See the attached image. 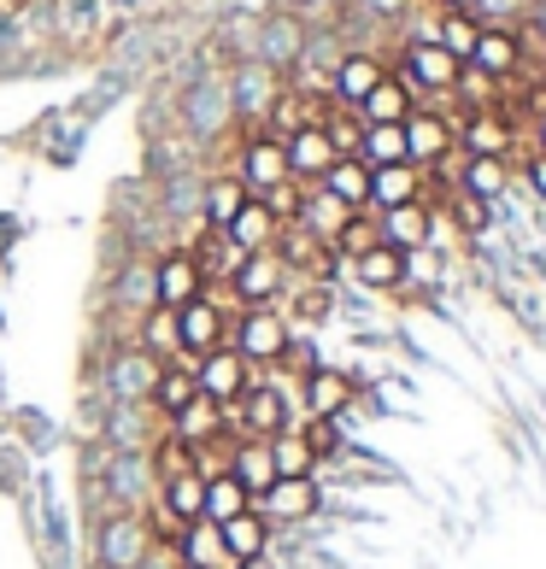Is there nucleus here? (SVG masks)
Segmentation results:
<instances>
[{
    "label": "nucleus",
    "mask_w": 546,
    "mask_h": 569,
    "mask_svg": "<svg viewBox=\"0 0 546 569\" xmlns=\"http://www.w3.org/2000/svg\"><path fill=\"white\" fill-rule=\"evenodd\" d=\"M458 71H465V66H458V59L440 48L435 36L406 41V48H400V66H394V77H400L417 100H424V94H453V89H458Z\"/></svg>",
    "instance_id": "1"
},
{
    "label": "nucleus",
    "mask_w": 546,
    "mask_h": 569,
    "mask_svg": "<svg viewBox=\"0 0 546 569\" xmlns=\"http://www.w3.org/2000/svg\"><path fill=\"white\" fill-rule=\"evenodd\" d=\"M288 335H294V323L282 318L277 306H254V311H241V318H229V347H236L247 365H259V370L282 358Z\"/></svg>",
    "instance_id": "2"
},
{
    "label": "nucleus",
    "mask_w": 546,
    "mask_h": 569,
    "mask_svg": "<svg viewBox=\"0 0 546 569\" xmlns=\"http://www.w3.org/2000/svg\"><path fill=\"white\" fill-rule=\"evenodd\" d=\"M195 382H200V393H206V399H218V406H236V399H241L247 388H265L270 376H265L259 365H247V358H241L236 347H218V352L195 358Z\"/></svg>",
    "instance_id": "3"
},
{
    "label": "nucleus",
    "mask_w": 546,
    "mask_h": 569,
    "mask_svg": "<svg viewBox=\"0 0 546 569\" xmlns=\"http://www.w3.org/2000/svg\"><path fill=\"white\" fill-rule=\"evenodd\" d=\"M236 177L247 182V194H270L277 182H288V153H282V141H277V136H265L259 123H241Z\"/></svg>",
    "instance_id": "4"
},
{
    "label": "nucleus",
    "mask_w": 546,
    "mask_h": 569,
    "mask_svg": "<svg viewBox=\"0 0 546 569\" xmlns=\"http://www.w3.org/2000/svg\"><path fill=\"white\" fill-rule=\"evenodd\" d=\"M270 252H277V264L288 270V277H300V282H329L335 264H341V259H335V247L318 241L306 223H282V229H277V247H270Z\"/></svg>",
    "instance_id": "5"
},
{
    "label": "nucleus",
    "mask_w": 546,
    "mask_h": 569,
    "mask_svg": "<svg viewBox=\"0 0 546 569\" xmlns=\"http://www.w3.org/2000/svg\"><path fill=\"white\" fill-rule=\"evenodd\" d=\"M224 282H229L241 311H254V306H277V293L288 288V270L277 264V252H241Z\"/></svg>",
    "instance_id": "6"
},
{
    "label": "nucleus",
    "mask_w": 546,
    "mask_h": 569,
    "mask_svg": "<svg viewBox=\"0 0 546 569\" xmlns=\"http://www.w3.org/2000/svg\"><path fill=\"white\" fill-rule=\"evenodd\" d=\"M177 341H182V352H177V358H206V352L229 347V311L212 300V293L188 300V306L177 311Z\"/></svg>",
    "instance_id": "7"
},
{
    "label": "nucleus",
    "mask_w": 546,
    "mask_h": 569,
    "mask_svg": "<svg viewBox=\"0 0 546 569\" xmlns=\"http://www.w3.org/2000/svg\"><path fill=\"white\" fill-rule=\"evenodd\" d=\"M458 153V130H453V118L440 112V107H417L406 118V159L417 164V171H435L440 159H453Z\"/></svg>",
    "instance_id": "8"
},
{
    "label": "nucleus",
    "mask_w": 546,
    "mask_h": 569,
    "mask_svg": "<svg viewBox=\"0 0 546 569\" xmlns=\"http://www.w3.org/2000/svg\"><path fill=\"white\" fill-rule=\"evenodd\" d=\"M147 288H153V306H165V311H182L188 300H200L206 293V277L195 270V259L177 247V252H165V259L153 264V277H147Z\"/></svg>",
    "instance_id": "9"
},
{
    "label": "nucleus",
    "mask_w": 546,
    "mask_h": 569,
    "mask_svg": "<svg viewBox=\"0 0 546 569\" xmlns=\"http://www.w3.org/2000/svg\"><path fill=\"white\" fill-rule=\"evenodd\" d=\"M153 558V540H147V522L130 511H112V522L100 529V563L107 569H141Z\"/></svg>",
    "instance_id": "10"
},
{
    "label": "nucleus",
    "mask_w": 546,
    "mask_h": 569,
    "mask_svg": "<svg viewBox=\"0 0 546 569\" xmlns=\"http://www.w3.org/2000/svg\"><path fill=\"white\" fill-rule=\"evenodd\" d=\"M165 429H171L182 447H212V440H229V406L195 393L177 417H165Z\"/></svg>",
    "instance_id": "11"
},
{
    "label": "nucleus",
    "mask_w": 546,
    "mask_h": 569,
    "mask_svg": "<svg viewBox=\"0 0 546 569\" xmlns=\"http://www.w3.org/2000/svg\"><path fill=\"white\" fill-rule=\"evenodd\" d=\"M470 71L494 77V82H512L523 71V53H517V24H482L476 36V53H470Z\"/></svg>",
    "instance_id": "12"
},
{
    "label": "nucleus",
    "mask_w": 546,
    "mask_h": 569,
    "mask_svg": "<svg viewBox=\"0 0 546 569\" xmlns=\"http://www.w3.org/2000/svg\"><path fill=\"white\" fill-rule=\"evenodd\" d=\"M388 77V66L376 53H365V48H353V53H341L335 59V71H329V94L341 100V107H359V100L376 89V82Z\"/></svg>",
    "instance_id": "13"
},
{
    "label": "nucleus",
    "mask_w": 546,
    "mask_h": 569,
    "mask_svg": "<svg viewBox=\"0 0 546 569\" xmlns=\"http://www.w3.org/2000/svg\"><path fill=\"white\" fill-rule=\"evenodd\" d=\"M254 511L265 522H306L318 511V481L311 476H288V481H270V493L254 499Z\"/></svg>",
    "instance_id": "14"
},
{
    "label": "nucleus",
    "mask_w": 546,
    "mask_h": 569,
    "mask_svg": "<svg viewBox=\"0 0 546 569\" xmlns=\"http://www.w3.org/2000/svg\"><path fill=\"white\" fill-rule=\"evenodd\" d=\"M195 393H200V382H195V358H165L159 376H153V393H147V411H153L159 423H165V417H177Z\"/></svg>",
    "instance_id": "15"
},
{
    "label": "nucleus",
    "mask_w": 546,
    "mask_h": 569,
    "mask_svg": "<svg viewBox=\"0 0 546 569\" xmlns=\"http://www.w3.org/2000/svg\"><path fill=\"white\" fill-rule=\"evenodd\" d=\"M282 153H288V177L294 182H318L329 164H335V147L324 136V123H306V130H294L282 141Z\"/></svg>",
    "instance_id": "16"
},
{
    "label": "nucleus",
    "mask_w": 546,
    "mask_h": 569,
    "mask_svg": "<svg viewBox=\"0 0 546 569\" xmlns=\"http://www.w3.org/2000/svg\"><path fill=\"white\" fill-rule=\"evenodd\" d=\"M376 223H383V241H388L394 252H417V247L435 241V212H429L424 200L394 206V212H376Z\"/></svg>",
    "instance_id": "17"
},
{
    "label": "nucleus",
    "mask_w": 546,
    "mask_h": 569,
    "mask_svg": "<svg viewBox=\"0 0 546 569\" xmlns=\"http://www.w3.org/2000/svg\"><path fill=\"white\" fill-rule=\"evenodd\" d=\"M353 406V376L347 370H329V365H318L300 382V411L306 417H341Z\"/></svg>",
    "instance_id": "18"
},
{
    "label": "nucleus",
    "mask_w": 546,
    "mask_h": 569,
    "mask_svg": "<svg viewBox=\"0 0 546 569\" xmlns=\"http://www.w3.org/2000/svg\"><path fill=\"white\" fill-rule=\"evenodd\" d=\"M458 141H465V153H488V159H512V118L506 112H494V107H482L470 112L465 123H458Z\"/></svg>",
    "instance_id": "19"
},
{
    "label": "nucleus",
    "mask_w": 546,
    "mask_h": 569,
    "mask_svg": "<svg viewBox=\"0 0 546 569\" xmlns=\"http://www.w3.org/2000/svg\"><path fill=\"white\" fill-rule=\"evenodd\" d=\"M424 200V171L417 164H376L370 171V212H394V206Z\"/></svg>",
    "instance_id": "20"
},
{
    "label": "nucleus",
    "mask_w": 546,
    "mask_h": 569,
    "mask_svg": "<svg viewBox=\"0 0 546 569\" xmlns=\"http://www.w3.org/2000/svg\"><path fill=\"white\" fill-rule=\"evenodd\" d=\"M277 229H282V223L270 218V206L254 194L236 218H229L224 236H229V247H236V252H270V247H277Z\"/></svg>",
    "instance_id": "21"
},
{
    "label": "nucleus",
    "mask_w": 546,
    "mask_h": 569,
    "mask_svg": "<svg viewBox=\"0 0 546 569\" xmlns=\"http://www.w3.org/2000/svg\"><path fill=\"white\" fill-rule=\"evenodd\" d=\"M182 252L195 259V270L206 277V288H212V282H224L229 270H236V259H241V252L229 247V236H224L218 223H200V229H195V241H188Z\"/></svg>",
    "instance_id": "22"
},
{
    "label": "nucleus",
    "mask_w": 546,
    "mask_h": 569,
    "mask_svg": "<svg viewBox=\"0 0 546 569\" xmlns=\"http://www.w3.org/2000/svg\"><path fill=\"white\" fill-rule=\"evenodd\" d=\"M318 188L329 200H341L347 212H370V164L365 159H335L318 177Z\"/></svg>",
    "instance_id": "23"
},
{
    "label": "nucleus",
    "mask_w": 546,
    "mask_h": 569,
    "mask_svg": "<svg viewBox=\"0 0 546 569\" xmlns=\"http://www.w3.org/2000/svg\"><path fill=\"white\" fill-rule=\"evenodd\" d=\"M177 569H236L224 552V535H218V522H188L182 540H177Z\"/></svg>",
    "instance_id": "24"
},
{
    "label": "nucleus",
    "mask_w": 546,
    "mask_h": 569,
    "mask_svg": "<svg viewBox=\"0 0 546 569\" xmlns=\"http://www.w3.org/2000/svg\"><path fill=\"white\" fill-rule=\"evenodd\" d=\"M229 476L247 488V499H265L270 481H277V463H270L265 440H236V447H229Z\"/></svg>",
    "instance_id": "25"
},
{
    "label": "nucleus",
    "mask_w": 546,
    "mask_h": 569,
    "mask_svg": "<svg viewBox=\"0 0 546 569\" xmlns=\"http://www.w3.org/2000/svg\"><path fill=\"white\" fill-rule=\"evenodd\" d=\"M353 112H359L365 123H406V118L417 112V94H411L406 82L388 71V77L376 82V89H370V94H365V100H359V107H353Z\"/></svg>",
    "instance_id": "26"
},
{
    "label": "nucleus",
    "mask_w": 546,
    "mask_h": 569,
    "mask_svg": "<svg viewBox=\"0 0 546 569\" xmlns=\"http://www.w3.org/2000/svg\"><path fill=\"white\" fill-rule=\"evenodd\" d=\"M353 277H359V288H370V293L406 288V252H394L388 241H376L370 252H359V259H353Z\"/></svg>",
    "instance_id": "27"
},
{
    "label": "nucleus",
    "mask_w": 546,
    "mask_h": 569,
    "mask_svg": "<svg viewBox=\"0 0 546 569\" xmlns=\"http://www.w3.org/2000/svg\"><path fill=\"white\" fill-rule=\"evenodd\" d=\"M218 535H224V552H229V563H241V558H265V546H270V522L247 505L241 517H229V522H218Z\"/></svg>",
    "instance_id": "28"
},
{
    "label": "nucleus",
    "mask_w": 546,
    "mask_h": 569,
    "mask_svg": "<svg viewBox=\"0 0 546 569\" xmlns=\"http://www.w3.org/2000/svg\"><path fill=\"white\" fill-rule=\"evenodd\" d=\"M247 200H254V194H247V182H241L236 171H218V177H206V188H200L206 223H218V229H229V218H236Z\"/></svg>",
    "instance_id": "29"
},
{
    "label": "nucleus",
    "mask_w": 546,
    "mask_h": 569,
    "mask_svg": "<svg viewBox=\"0 0 546 569\" xmlns=\"http://www.w3.org/2000/svg\"><path fill=\"white\" fill-rule=\"evenodd\" d=\"M506 182H512V159L465 153V164H458V188H470V194H482V200L506 194Z\"/></svg>",
    "instance_id": "30"
},
{
    "label": "nucleus",
    "mask_w": 546,
    "mask_h": 569,
    "mask_svg": "<svg viewBox=\"0 0 546 569\" xmlns=\"http://www.w3.org/2000/svg\"><path fill=\"white\" fill-rule=\"evenodd\" d=\"M136 347L147 352V358H177L182 352V341H177V311H165V306H147L141 311V335H136Z\"/></svg>",
    "instance_id": "31"
},
{
    "label": "nucleus",
    "mask_w": 546,
    "mask_h": 569,
    "mask_svg": "<svg viewBox=\"0 0 546 569\" xmlns=\"http://www.w3.org/2000/svg\"><path fill=\"white\" fill-rule=\"evenodd\" d=\"M359 159L370 164H411L406 159V123H365V141H359Z\"/></svg>",
    "instance_id": "32"
},
{
    "label": "nucleus",
    "mask_w": 546,
    "mask_h": 569,
    "mask_svg": "<svg viewBox=\"0 0 546 569\" xmlns=\"http://www.w3.org/2000/svg\"><path fill=\"white\" fill-rule=\"evenodd\" d=\"M153 376H159V358H147V352L136 347V352H123L118 365H112V393L141 399V406H147V393H153Z\"/></svg>",
    "instance_id": "33"
},
{
    "label": "nucleus",
    "mask_w": 546,
    "mask_h": 569,
    "mask_svg": "<svg viewBox=\"0 0 546 569\" xmlns=\"http://www.w3.org/2000/svg\"><path fill=\"white\" fill-rule=\"evenodd\" d=\"M165 511H177L182 522H200L206 517V481L188 470V476H171V481H159V493H153Z\"/></svg>",
    "instance_id": "34"
},
{
    "label": "nucleus",
    "mask_w": 546,
    "mask_h": 569,
    "mask_svg": "<svg viewBox=\"0 0 546 569\" xmlns=\"http://www.w3.org/2000/svg\"><path fill=\"white\" fill-rule=\"evenodd\" d=\"M476 36H482V18H476V12H440V18H435V41L458 59V66H470Z\"/></svg>",
    "instance_id": "35"
},
{
    "label": "nucleus",
    "mask_w": 546,
    "mask_h": 569,
    "mask_svg": "<svg viewBox=\"0 0 546 569\" xmlns=\"http://www.w3.org/2000/svg\"><path fill=\"white\" fill-rule=\"evenodd\" d=\"M265 447H270V463H277V481H288V476H311V470H318V458L306 452V440L294 435V429L270 435Z\"/></svg>",
    "instance_id": "36"
},
{
    "label": "nucleus",
    "mask_w": 546,
    "mask_h": 569,
    "mask_svg": "<svg viewBox=\"0 0 546 569\" xmlns=\"http://www.w3.org/2000/svg\"><path fill=\"white\" fill-rule=\"evenodd\" d=\"M376 241H383V223H376V212H353L347 223H341V236H335L329 247H335V259H359V252H370Z\"/></svg>",
    "instance_id": "37"
},
{
    "label": "nucleus",
    "mask_w": 546,
    "mask_h": 569,
    "mask_svg": "<svg viewBox=\"0 0 546 569\" xmlns=\"http://www.w3.org/2000/svg\"><path fill=\"white\" fill-rule=\"evenodd\" d=\"M147 470H153V488L171 476H188L195 470V447H182V440L165 429V440H153V452H147Z\"/></svg>",
    "instance_id": "38"
},
{
    "label": "nucleus",
    "mask_w": 546,
    "mask_h": 569,
    "mask_svg": "<svg viewBox=\"0 0 546 569\" xmlns=\"http://www.w3.org/2000/svg\"><path fill=\"white\" fill-rule=\"evenodd\" d=\"M247 505H254V499H247V488L236 476H212V481H206V522H229V517H241Z\"/></svg>",
    "instance_id": "39"
},
{
    "label": "nucleus",
    "mask_w": 546,
    "mask_h": 569,
    "mask_svg": "<svg viewBox=\"0 0 546 569\" xmlns=\"http://www.w3.org/2000/svg\"><path fill=\"white\" fill-rule=\"evenodd\" d=\"M294 435L306 440V452L318 458V463L341 452V417H306V411H300V423H294Z\"/></svg>",
    "instance_id": "40"
},
{
    "label": "nucleus",
    "mask_w": 546,
    "mask_h": 569,
    "mask_svg": "<svg viewBox=\"0 0 546 569\" xmlns=\"http://www.w3.org/2000/svg\"><path fill=\"white\" fill-rule=\"evenodd\" d=\"M447 212H453V223L458 229H465V236H482V229H488V200H482V194H470V188H453V194H447Z\"/></svg>",
    "instance_id": "41"
},
{
    "label": "nucleus",
    "mask_w": 546,
    "mask_h": 569,
    "mask_svg": "<svg viewBox=\"0 0 546 569\" xmlns=\"http://www.w3.org/2000/svg\"><path fill=\"white\" fill-rule=\"evenodd\" d=\"M318 365H324L318 347H311L306 335H288V347H282V358H277V370H288V376H300V382H306V376L318 370Z\"/></svg>",
    "instance_id": "42"
},
{
    "label": "nucleus",
    "mask_w": 546,
    "mask_h": 569,
    "mask_svg": "<svg viewBox=\"0 0 546 569\" xmlns=\"http://www.w3.org/2000/svg\"><path fill=\"white\" fill-rule=\"evenodd\" d=\"M265 206H270V218H277V223H294V218H300V200H306V182H277V188H270V194H259Z\"/></svg>",
    "instance_id": "43"
},
{
    "label": "nucleus",
    "mask_w": 546,
    "mask_h": 569,
    "mask_svg": "<svg viewBox=\"0 0 546 569\" xmlns=\"http://www.w3.org/2000/svg\"><path fill=\"white\" fill-rule=\"evenodd\" d=\"M529 0H476V18L482 24H523Z\"/></svg>",
    "instance_id": "44"
},
{
    "label": "nucleus",
    "mask_w": 546,
    "mask_h": 569,
    "mask_svg": "<svg viewBox=\"0 0 546 569\" xmlns=\"http://www.w3.org/2000/svg\"><path fill=\"white\" fill-rule=\"evenodd\" d=\"M324 311H329V282H306V293L294 300V318H324Z\"/></svg>",
    "instance_id": "45"
},
{
    "label": "nucleus",
    "mask_w": 546,
    "mask_h": 569,
    "mask_svg": "<svg viewBox=\"0 0 546 569\" xmlns=\"http://www.w3.org/2000/svg\"><path fill=\"white\" fill-rule=\"evenodd\" d=\"M523 177H529V188H535V194L546 200V153H540V147H535L529 159H523Z\"/></svg>",
    "instance_id": "46"
},
{
    "label": "nucleus",
    "mask_w": 546,
    "mask_h": 569,
    "mask_svg": "<svg viewBox=\"0 0 546 569\" xmlns=\"http://www.w3.org/2000/svg\"><path fill=\"white\" fill-rule=\"evenodd\" d=\"M447 12H476V0H440Z\"/></svg>",
    "instance_id": "47"
},
{
    "label": "nucleus",
    "mask_w": 546,
    "mask_h": 569,
    "mask_svg": "<svg viewBox=\"0 0 546 569\" xmlns=\"http://www.w3.org/2000/svg\"><path fill=\"white\" fill-rule=\"evenodd\" d=\"M236 569H277V563H270V558H241Z\"/></svg>",
    "instance_id": "48"
},
{
    "label": "nucleus",
    "mask_w": 546,
    "mask_h": 569,
    "mask_svg": "<svg viewBox=\"0 0 546 569\" xmlns=\"http://www.w3.org/2000/svg\"><path fill=\"white\" fill-rule=\"evenodd\" d=\"M535 136H540V153H546V118H535Z\"/></svg>",
    "instance_id": "49"
}]
</instances>
